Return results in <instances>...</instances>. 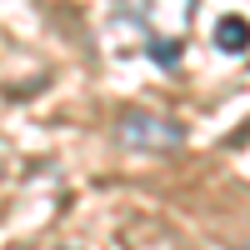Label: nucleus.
<instances>
[{
	"instance_id": "f257e3e1",
	"label": "nucleus",
	"mask_w": 250,
	"mask_h": 250,
	"mask_svg": "<svg viewBox=\"0 0 250 250\" xmlns=\"http://www.w3.org/2000/svg\"><path fill=\"white\" fill-rule=\"evenodd\" d=\"M115 140L125 145V150H145V155H170V150H180L185 130H180V120H170V115H150V110H125V115L115 120Z\"/></svg>"
},
{
	"instance_id": "f03ea898",
	"label": "nucleus",
	"mask_w": 250,
	"mask_h": 250,
	"mask_svg": "<svg viewBox=\"0 0 250 250\" xmlns=\"http://www.w3.org/2000/svg\"><path fill=\"white\" fill-rule=\"evenodd\" d=\"M215 45H220L225 55H245V50H250V20H245V15H220Z\"/></svg>"
}]
</instances>
